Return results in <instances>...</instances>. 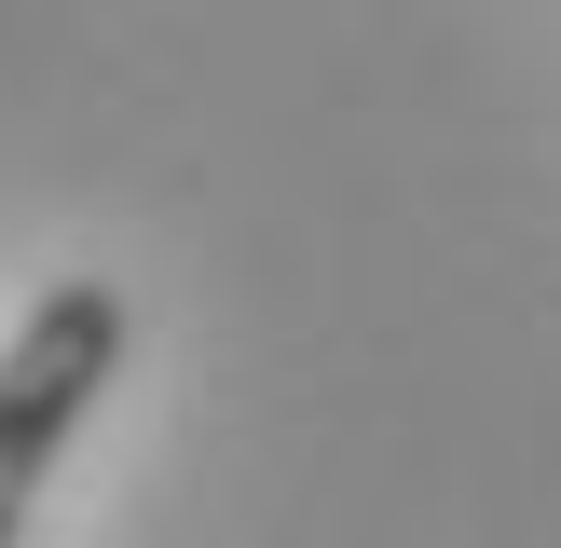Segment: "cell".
<instances>
[{"mask_svg": "<svg viewBox=\"0 0 561 548\" xmlns=\"http://www.w3.org/2000/svg\"><path fill=\"white\" fill-rule=\"evenodd\" d=\"M110 370H124V288L69 274V288H42L14 316V343H0V548H14L27 493L55 480V453L82 438V411H96Z\"/></svg>", "mask_w": 561, "mask_h": 548, "instance_id": "obj_1", "label": "cell"}]
</instances>
